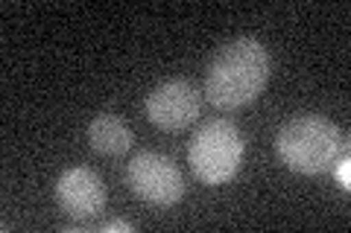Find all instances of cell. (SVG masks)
Segmentation results:
<instances>
[{"instance_id":"cell-3","label":"cell","mask_w":351,"mask_h":233,"mask_svg":"<svg viewBox=\"0 0 351 233\" xmlns=\"http://www.w3.org/2000/svg\"><path fill=\"white\" fill-rule=\"evenodd\" d=\"M188 161L193 175L208 187L232 181L243 161V135L228 120H208L193 131Z\"/></svg>"},{"instance_id":"cell-4","label":"cell","mask_w":351,"mask_h":233,"mask_svg":"<svg viewBox=\"0 0 351 233\" xmlns=\"http://www.w3.org/2000/svg\"><path fill=\"white\" fill-rule=\"evenodd\" d=\"M126 184L138 198H144L147 204H156V207H173L184 195V181H182L179 166L167 154H158V152L135 154L126 169Z\"/></svg>"},{"instance_id":"cell-2","label":"cell","mask_w":351,"mask_h":233,"mask_svg":"<svg viewBox=\"0 0 351 233\" xmlns=\"http://www.w3.org/2000/svg\"><path fill=\"white\" fill-rule=\"evenodd\" d=\"M343 149V131L322 114H295L276 135V152L281 163L302 175L325 172L331 163H337Z\"/></svg>"},{"instance_id":"cell-7","label":"cell","mask_w":351,"mask_h":233,"mask_svg":"<svg viewBox=\"0 0 351 233\" xmlns=\"http://www.w3.org/2000/svg\"><path fill=\"white\" fill-rule=\"evenodd\" d=\"M88 140H91V146L100 154H126L129 146L135 143L132 140V128L117 114H108V111H103V114H97L91 120Z\"/></svg>"},{"instance_id":"cell-6","label":"cell","mask_w":351,"mask_h":233,"mask_svg":"<svg viewBox=\"0 0 351 233\" xmlns=\"http://www.w3.org/2000/svg\"><path fill=\"white\" fill-rule=\"evenodd\" d=\"M53 195H56L59 210H64L73 219H94L106 207V187L100 175L85 169V166L64 169L56 178Z\"/></svg>"},{"instance_id":"cell-1","label":"cell","mask_w":351,"mask_h":233,"mask_svg":"<svg viewBox=\"0 0 351 233\" xmlns=\"http://www.w3.org/2000/svg\"><path fill=\"white\" fill-rule=\"evenodd\" d=\"M272 73L269 50L258 38H234L223 44L208 64L205 73V99L223 111L243 108L255 102L267 87Z\"/></svg>"},{"instance_id":"cell-5","label":"cell","mask_w":351,"mask_h":233,"mask_svg":"<svg viewBox=\"0 0 351 233\" xmlns=\"http://www.w3.org/2000/svg\"><path fill=\"white\" fill-rule=\"evenodd\" d=\"M199 87L188 79H167L158 87H152V94L147 96V117L152 126L164 131H179L199 117Z\"/></svg>"},{"instance_id":"cell-8","label":"cell","mask_w":351,"mask_h":233,"mask_svg":"<svg viewBox=\"0 0 351 233\" xmlns=\"http://www.w3.org/2000/svg\"><path fill=\"white\" fill-rule=\"evenodd\" d=\"M337 184L343 187V190H348L351 187V161H348V154H339V163H337Z\"/></svg>"},{"instance_id":"cell-9","label":"cell","mask_w":351,"mask_h":233,"mask_svg":"<svg viewBox=\"0 0 351 233\" xmlns=\"http://www.w3.org/2000/svg\"><path fill=\"white\" fill-rule=\"evenodd\" d=\"M135 228L129 225V221H123V219H114V221H106L103 225V233H132Z\"/></svg>"}]
</instances>
